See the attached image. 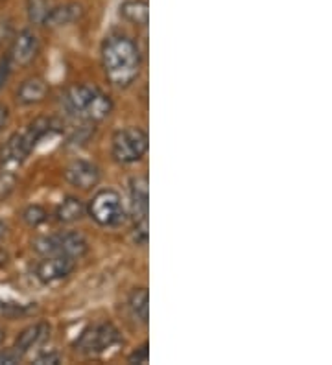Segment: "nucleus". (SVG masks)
<instances>
[{"mask_svg":"<svg viewBox=\"0 0 332 365\" xmlns=\"http://www.w3.org/2000/svg\"><path fill=\"white\" fill-rule=\"evenodd\" d=\"M120 15L128 23L144 28L150 23V6H148L146 0H126L120 6Z\"/></svg>","mask_w":332,"mask_h":365,"instance_id":"obj_15","label":"nucleus"},{"mask_svg":"<svg viewBox=\"0 0 332 365\" xmlns=\"http://www.w3.org/2000/svg\"><path fill=\"white\" fill-rule=\"evenodd\" d=\"M129 200L133 212V240L137 245L148 244V212H150V182L146 175L129 181Z\"/></svg>","mask_w":332,"mask_h":365,"instance_id":"obj_6","label":"nucleus"},{"mask_svg":"<svg viewBox=\"0 0 332 365\" xmlns=\"http://www.w3.org/2000/svg\"><path fill=\"white\" fill-rule=\"evenodd\" d=\"M148 152V133L141 128L129 125L115 131L111 138V153L120 165L139 163Z\"/></svg>","mask_w":332,"mask_h":365,"instance_id":"obj_7","label":"nucleus"},{"mask_svg":"<svg viewBox=\"0 0 332 365\" xmlns=\"http://www.w3.org/2000/svg\"><path fill=\"white\" fill-rule=\"evenodd\" d=\"M54 130H56V124L52 118L37 116L36 120L28 124L26 130L11 135L4 143V146L0 148V170L15 172V168H19L36 150L37 144Z\"/></svg>","mask_w":332,"mask_h":365,"instance_id":"obj_2","label":"nucleus"},{"mask_svg":"<svg viewBox=\"0 0 332 365\" xmlns=\"http://www.w3.org/2000/svg\"><path fill=\"white\" fill-rule=\"evenodd\" d=\"M34 250L41 253L43 257L50 255H63L72 260L84 259L89 253V242L81 232L78 231H65L56 232V235L39 236L34 242Z\"/></svg>","mask_w":332,"mask_h":365,"instance_id":"obj_4","label":"nucleus"},{"mask_svg":"<svg viewBox=\"0 0 332 365\" xmlns=\"http://www.w3.org/2000/svg\"><path fill=\"white\" fill-rule=\"evenodd\" d=\"M129 364H148L150 361V349H148V343L144 341L142 345L135 347V351L128 356Z\"/></svg>","mask_w":332,"mask_h":365,"instance_id":"obj_22","label":"nucleus"},{"mask_svg":"<svg viewBox=\"0 0 332 365\" xmlns=\"http://www.w3.org/2000/svg\"><path fill=\"white\" fill-rule=\"evenodd\" d=\"M4 339H6V332H4V329H0V345L4 343Z\"/></svg>","mask_w":332,"mask_h":365,"instance_id":"obj_28","label":"nucleus"},{"mask_svg":"<svg viewBox=\"0 0 332 365\" xmlns=\"http://www.w3.org/2000/svg\"><path fill=\"white\" fill-rule=\"evenodd\" d=\"M34 308L30 304L15 303V301H6V299H0V317H6V319H19V317H24L31 312Z\"/></svg>","mask_w":332,"mask_h":365,"instance_id":"obj_19","label":"nucleus"},{"mask_svg":"<svg viewBox=\"0 0 332 365\" xmlns=\"http://www.w3.org/2000/svg\"><path fill=\"white\" fill-rule=\"evenodd\" d=\"M87 212L84 201L76 196H66L56 209V218L61 223H74L78 220L84 218V214Z\"/></svg>","mask_w":332,"mask_h":365,"instance_id":"obj_17","label":"nucleus"},{"mask_svg":"<svg viewBox=\"0 0 332 365\" xmlns=\"http://www.w3.org/2000/svg\"><path fill=\"white\" fill-rule=\"evenodd\" d=\"M15 185H17V178L14 172L0 170V201L6 200L15 190Z\"/></svg>","mask_w":332,"mask_h":365,"instance_id":"obj_21","label":"nucleus"},{"mask_svg":"<svg viewBox=\"0 0 332 365\" xmlns=\"http://www.w3.org/2000/svg\"><path fill=\"white\" fill-rule=\"evenodd\" d=\"M63 175H65L69 185L80 188V190H91V188L96 187L98 182H100V179H102L100 168H98L94 163L85 159L72 160L71 165L65 168Z\"/></svg>","mask_w":332,"mask_h":365,"instance_id":"obj_11","label":"nucleus"},{"mask_svg":"<svg viewBox=\"0 0 332 365\" xmlns=\"http://www.w3.org/2000/svg\"><path fill=\"white\" fill-rule=\"evenodd\" d=\"M120 343V332L113 323H98L87 327L74 341V351L84 352L87 356L104 354Z\"/></svg>","mask_w":332,"mask_h":365,"instance_id":"obj_8","label":"nucleus"},{"mask_svg":"<svg viewBox=\"0 0 332 365\" xmlns=\"http://www.w3.org/2000/svg\"><path fill=\"white\" fill-rule=\"evenodd\" d=\"M37 365H59L61 364V356H59V352L56 351H49L43 352L39 356L36 358Z\"/></svg>","mask_w":332,"mask_h":365,"instance_id":"obj_23","label":"nucleus"},{"mask_svg":"<svg viewBox=\"0 0 332 365\" xmlns=\"http://www.w3.org/2000/svg\"><path fill=\"white\" fill-rule=\"evenodd\" d=\"M50 334H52V327H50V323H46V321L34 323V325L26 327V329L22 330L21 334L15 338L14 349L21 354V356H24V354L30 352L31 349L41 347V345H44V343L49 341Z\"/></svg>","mask_w":332,"mask_h":365,"instance_id":"obj_12","label":"nucleus"},{"mask_svg":"<svg viewBox=\"0 0 332 365\" xmlns=\"http://www.w3.org/2000/svg\"><path fill=\"white\" fill-rule=\"evenodd\" d=\"M74 260L63 255H50L44 257L39 264L36 266V277L37 281L43 284H56V282L63 281L66 277L74 272Z\"/></svg>","mask_w":332,"mask_h":365,"instance_id":"obj_10","label":"nucleus"},{"mask_svg":"<svg viewBox=\"0 0 332 365\" xmlns=\"http://www.w3.org/2000/svg\"><path fill=\"white\" fill-rule=\"evenodd\" d=\"M49 94V83L41 76H30L19 85L15 100L21 106H36L41 103Z\"/></svg>","mask_w":332,"mask_h":365,"instance_id":"obj_13","label":"nucleus"},{"mask_svg":"<svg viewBox=\"0 0 332 365\" xmlns=\"http://www.w3.org/2000/svg\"><path fill=\"white\" fill-rule=\"evenodd\" d=\"M9 72H11V63H9V58L8 56H2V58H0V91H2V87H4L6 81H8Z\"/></svg>","mask_w":332,"mask_h":365,"instance_id":"obj_24","label":"nucleus"},{"mask_svg":"<svg viewBox=\"0 0 332 365\" xmlns=\"http://www.w3.org/2000/svg\"><path fill=\"white\" fill-rule=\"evenodd\" d=\"M8 120H9V109L4 106V103H0V133H2V130L6 128Z\"/></svg>","mask_w":332,"mask_h":365,"instance_id":"obj_26","label":"nucleus"},{"mask_svg":"<svg viewBox=\"0 0 332 365\" xmlns=\"http://www.w3.org/2000/svg\"><path fill=\"white\" fill-rule=\"evenodd\" d=\"M81 17H84V8H81V4L69 2V4L50 8L49 15H46L43 24L49 28H63L69 26V24L78 23Z\"/></svg>","mask_w":332,"mask_h":365,"instance_id":"obj_14","label":"nucleus"},{"mask_svg":"<svg viewBox=\"0 0 332 365\" xmlns=\"http://www.w3.org/2000/svg\"><path fill=\"white\" fill-rule=\"evenodd\" d=\"M102 67L111 85L126 89L141 76L142 53L139 45L124 34H113L102 43Z\"/></svg>","mask_w":332,"mask_h":365,"instance_id":"obj_1","label":"nucleus"},{"mask_svg":"<svg viewBox=\"0 0 332 365\" xmlns=\"http://www.w3.org/2000/svg\"><path fill=\"white\" fill-rule=\"evenodd\" d=\"M21 358L17 351H0V365H15L21 361Z\"/></svg>","mask_w":332,"mask_h":365,"instance_id":"obj_25","label":"nucleus"},{"mask_svg":"<svg viewBox=\"0 0 332 365\" xmlns=\"http://www.w3.org/2000/svg\"><path fill=\"white\" fill-rule=\"evenodd\" d=\"M21 218L28 227L36 229L49 222V210L44 209L43 205H28L26 209H22Z\"/></svg>","mask_w":332,"mask_h":365,"instance_id":"obj_18","label":"nucleus"},{"mask_svg":"<svg viewBox=\"0 0 332 365\" xmlns=\"http://www.w3.org/2000/svg\"><path fill=\"white\" fill-rule=\"evenodd\" d=\"M39 37L31 30L19 31V36L15 37L11 43V48L8 52L9 63L11 67H28L34 59L39 56Z\"/></svg>","mask_w":332,"mask_h":365,"instance_id":"obj_9","label":"nucleus"},{"mask_svg":"<svg viewBox=\"0 0 332 365\" xmlns=\"http://www.w3.org/2000/svg\"><path fill=\"white\" fill-rule=\"evenodd\" d=\"M6 231H8V227H6V223L0 220V240L6 236Z\"/></svg>","mask_w":332,"mask_h":365,"instance_id":"obj_27","label":"nucleus"},{"mask_svg":"<svg viewBox=\"0 0 332 365\" xmlns=\"http://www.w3.org/2000/svg\"><path fill=\"white\" fill-rule=\"evenodd\" d=\"M128 307L131 310L133 317L139 319L142 325H148V319H150V292L148 288H135L129 295Z\"/></svg>","mask_w":332,"mask_h":365,"instance_id":"obj_16","label":"nucleus"},{"mask_svg":"<svg viewBox=\"0 0 332 365\" xmlns=\"http://www.w3.org/2000/svg\"><path fill=\"white\" fill-rule=\"evenodd\" d=\"M63 106L71 115L87 122L106 120L115 107L106 93L87 83L71 85L63 94Z\"/></svg>","mask_w":332,"mask_h":365,"instance_id":"obj_3","label":"nucleus"},{"mask_svg":"<svg viewBox=\"0 0 332 365\" xmlns=\"http://www.w3.org/2000/svg\"><path fill=\"white\" fill-rule=\"evenodd\" d=\"M87 212L100 227L115 229L126 222V209L122 205V196L113 188H102L89 201Z\"/></svg>","mask_w":332,"mask_h":365,"instance_id":"obj_5","label":"nucleus"},{"mask_svg":"<svg viewBox=\"0 0 332 365\" xmlns=\"http://www.w3.org/2000/svg\"><path fill=\"white\" fill-rule=\"evenodd\" d=\"M26 11L31 24H43L50 11L49 0H28Z\"/></svg>","mask_w":332,"mask_h":365,"instance_id":"obj_20","label":"nucleus"}]
</instances>
